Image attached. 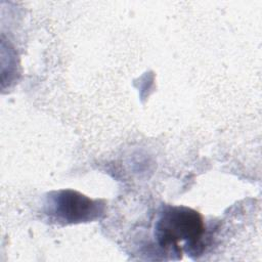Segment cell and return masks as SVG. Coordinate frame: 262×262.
Instances as JSON below:
<instances>
[{"mask_svg":"<svg viewBox=\"0 0 262 262\" xmlns=\"http://www.w3.org/2000/svg\"><path fill=\"white\" fill-rule=\"evenodd\" d=\"M205 224L202 215L184 206H166L155 224L158 245L168 254L181 258L182 250L201 254L204 249Z\"/></svg>","mask_w":262,"mask_h":262,"instance_id":"6da1fadb","label":"cell"},{"mask_svg":"<svg viewBox=\"0 0 262 262\" xmlns=\"http://www.w3.org/2000/svg\"><path fill=\"white\" fill-rule=\"evenodd\" d=\"M46 214L62 224L92 221L104 212V203L91 200L84 194L63 189L49 193L46 203Z\"/></svg>","mask_w":262,"mask_h":262,"instance_id":"7a4b0ae2","label":"cell"}]
</instances>
